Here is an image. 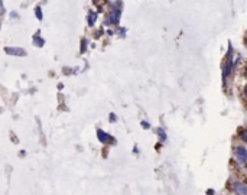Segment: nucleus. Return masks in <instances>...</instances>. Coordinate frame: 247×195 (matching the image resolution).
<instances>
[{
  "label": "nucleus",
  "instance_id": "nucleus-2",
  "mask_svg": "<svg viewBox=\"0 0 247 195\" xmlns=\"http://www.w3.org/2000/svg\"><path fill=\"white\" fill-rule=\"evenodd\" d=\"M236 156L238 158L240 163H241V165H244V163H246V161H247V150H246V147H243V146L236 147Z\"/></svg>",
  "mask_w": 247,
  "mask_h": 195
},
{
  "label": "nucleus",
  "instance_id": "nucleus-4",
  "mask_svg": "<svg viewBox=\"0 0 247 195\" xmlns=\"http://www.w3.org/2000/svg\"><path fill=\"white\" fill-rule=\"evenodd\" d=\"M241 140H247V136H246V132H241Z\"/></svg>",
  "mask_w": 247,
  "mask_h": 195
},
{
  "label": "nucleus",
  "instance_id": "nucleus-1",
  "mask_svg": "<svg viewBox=\"0 0 247 195\" xmlns=\"http://www.w3.org/2000/svg\"><path fill=\"white\" fill-rule=\"evenodd\" d=\"M231 189L233 192H236L237 195H247V188L243 182H234L231 185Z\"/></svg>",
  "mask_w": 247,
  "mask_h": 195
},
{
  "label": "nucleus",
  "instance_id": "nucleus-3",
  "mask_svg": "<svg viewBox=\"0 0 247 195\" xmlns=\"http://www.w3.org/2000/svg\"><path fill=\"white\" fill-rule=\"evenodd\" d=\"M98 136H100V140H101L103 143H107V142H110V140H111V136H107L104 132H101V130L98 132Z\"/></svg>",
  "mask_w": 247,
  "mask_h": 195
}]
</instances>
